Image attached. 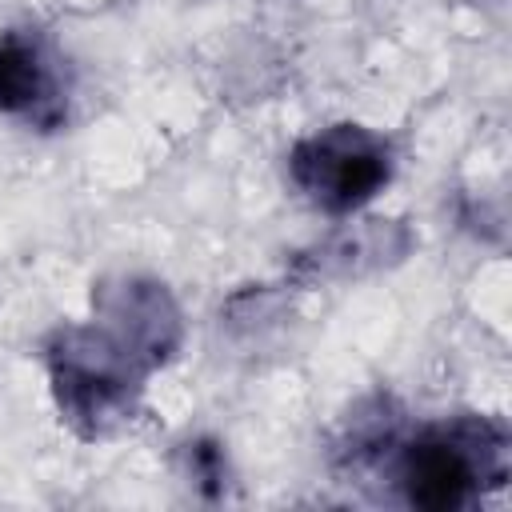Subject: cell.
<instances>
[{
    "mask_svg": "<svg viewBox=\"0 0 512 512\" xmlns=\"http://www.w3.org/2000/svg\"><path fill=\"white\" fill-rule=\"evenodd\" d=\"M148 364L104 328H68L52 344V388L60 412L92 432L128 416Z\"/></svg>",
    "mask_w": 512,
    "mask_h": 512,
    "instance_id": "obj_2",
    "label": "cell"
},
{
    "mask_svg": "<svg viewBox=\"0 0 512 512\" xmlns=\"http://www.w3.org/2000/svg\"><path fill=\"white\" fill-rule=\"evenodd\" d=\"M192 460H196V472H200V480H204V488H220V480H224V460H220V452H216V444H196L192 448Z\"/></svg>",
    "mask_w": 512,
    "mask_h": 512,
    "instance_id": "obj_6",
    "label": "cell"
},
{
    "mask_svg": "<svg viewBox=\"0 0 512 512\" xmlns=\"http://www.w3.org/2000/svg\"><path fill=\"white\" fill-rule=\"evenodd\" d=\"M288 172L316 208L344 216L392 180V148L360 124H336L300 140L288 156Z\"/></svg>",
    "mask_w": 512,
    "mask_h": 512,
    "instance_id": "obj_3",
    "label": "cell"
},
{
    "mask_svg": "<svg viewBox=\"0 0 512 512\" xmlns=\"http://www.w3.org/2000/svg\"><path fill=\"white\" fill-rule=\"evenodd\" d=\"M104 312H108V320H116L112 336L124 348H132L144 364H160L176 348L180 324H176V308L164 288L124 280L120 288H112Z\"/></svg>",
    "mask_w": 512,
    "mask_h": 512,
    "instance_id": "obj_4",
    "label": "cell"
},
{
    "mask_svg": "<svg viewBox=\"0 0 512 512\" xmlns=\"http://www.w3.org/2000/svg\"><path fill=\"white\" fill-rule=\"evenodd\" d=\"M508 480V436L492 420L432 424L400 444L396 484L416 508L448 512Z\"/></svg>",
    "mask_w": 512,
    "mask_h": 512,
    "instance_id": "obj_1",
    "label": "cell"
},
{
    "mask_svg": "<svg viewBox=\"0 0 512 512\" xmlns=\"http://www.w3.org/2000/svg\"><path fill=\"white\" fill-rule=\"evenodd\" d=\"M0 112L32 120L40 128H52L64 116V100L56 88V76L36 44L24 36L0 40Z\"/></svg>",
    "mask_w": 512,
    "mask_h": 512,
    "instance_id": "obj_5",
    "label": "cell"
}]
</instances>
